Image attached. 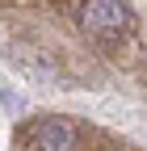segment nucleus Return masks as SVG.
Wrapping results in <instances>:
<instances>
[{
	"mask_svg": "<svg viewBox=\"0 0 147 151\" xmlns=\"http://www.w3.org/2000/svg\"><path fill=\"white\" fill-rule=\"evenodd\" d=\"M76 143H80V134L63 118H46V122L30 126V147L34 151H76Z\"/></svg>",
	"mask_w": 147,
	"mask_h": 151,
	"instance_id": "obj_2",
	"label": "nucleus"
},
{
	"mask_svg": "<svg viewBox=\"0 0 147 151\" xmlns=\"http://www.w3.org/2000/svg\"><path fill=\"white\" fill-rule=\"evenodd\" d=\"M80 21L97 38H122V34L135 29V13L126 9V0H84Z\"/></svg>",
	"mask_w": 147,
	"mask_h": 151,
	"instance_id": "obj_1",
	"label": "nucleus"
}]
</instances>
